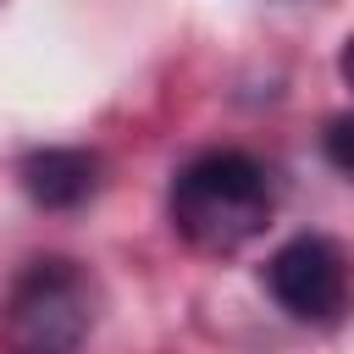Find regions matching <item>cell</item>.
<instances>
[{"mask_svg":"<svg viewBox=\"0 0 354 354\" xmlns=\"http://www.w3.org/2000/svg\"><path fill=\"white\" fill-rule=\"evenodd\" d=\"M271 221V177L243 149H205L171 177V227L199 254H232Z\"/></svg>","mask_w":354,"mask_h":354,"instance_id":"6da1fadb","label":"cell"},{"mask_svg":"<svg viewBox=\"0 0 354 354\" xmlns=\"http://www.w3.org/2000/svg\"><path fill=\"white\" fill-rule=\"evenodd\" d=\"M94 326V288L77 260L44 254L22 266L11 282V299L0 310V343L6 354H77Z\"/></svg>","mask_w":354,"mask_h":354,"instance_id":"7a4b0ae2","label":"cell"},{"mask_svg":"<svg viewBox=\"0 0 354 354\" xmlns=\"http://www.w3.org/2000/svg\"><path fill=\"white\" fill-rule=\"evenodd\" d=\"M266 288H271L277 310H288L293 321L326 326L348 310V293H354L348 254L321 232H299L266 260Z\"/></svg>","mask_w":354,"mask_h":354,"instance_id":"3957f363","label":"cell"},{"mask_svg":"<svg viewBox=\"0 0 354 354\" xmlns=\"http://www.w3.org/2000/svg\"><path fill=\"white\" fill-rule=\"evenodd\" d=\"M17 183L39 210H77L100 194V155L77 144H44L17 160Z\"/></svg>","mask_w":354,"mask_h":354,"instance_id":"277c9868","label":"cell"},{"mask_svg":"<svg viewBox=\"0 0 354 354\" xmlns=\"http://www.w3.org/2000/svg\"><path fill=\"white\" fill-rule=\"evenodd\" d=\"M321 155H326L343 177H354V111H343V116L326 122V133H321Z\"/></svg>","mask_w":354,"mask_h":354,"instance_id":"5b68a950","label":"cell"},{"mask_svg":"<svg viewBox=\"0 0 354 354\" xmlns=\"http://www.w3.org/2000/svg\"><path fill=\"white\" fill-rule=\"evenodd\" d=\"M337 72H343V83L354 88V33L343 39V55H337Z\"/></svg>","mask_w":354,"mask_h":354,"instance_id":"8992f818","label":"cell"}]
</instances>
